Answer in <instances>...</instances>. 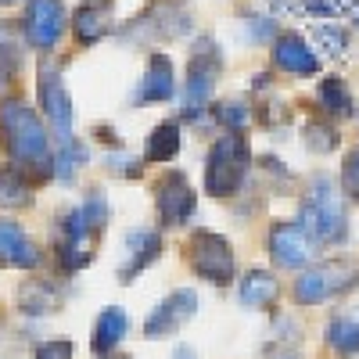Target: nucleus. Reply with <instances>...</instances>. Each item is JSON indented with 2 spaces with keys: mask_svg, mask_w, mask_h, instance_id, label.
Instances as JSON below:
<instances>
[{
  "mask_svg": "<svg viewBox=\"0 0 359 359\" xmlns=\"http://www.w3.org/2000/svg\"><path fill=\"white\" fill-rule=\"evenodd\" d=\"M72 341L69 338H50L36 345V359H72Z\"/></svg>",
  "mask_w": 359,
  "mask_h": 359,
  "instance_id": "obj_34",
  "label": "nucleus"
},
{
  "mask_svg": "<svg viewBox=\"0 0 359 359\" xmlns=\"http://www.w3.org/2000/svg\"><path fill=\"white\" fill-rule=\"evenodd\" d=\"M338 144H341V137H338V126H334V118H309L306 123V147L313 155H331V151H338Z\"/></svg>",
  "mask_w": 359,
  "mask_h": 359,
  "instance_id": "obj_27",
  "label": "nucleus"
},
{
  "mask_svg": "<svg viewBox=\"0 0 359 359\" xmlns=\"http://www.w3.org/2000/svg\"><path fill=\"white\" fill-rule=\"evenodd\" d=\"M212 115H216V123L226 126L230 133H241V130L252 123V108H248L245 101H223V104L212 108Z\"/></svg>",
  "mask_w": 359,
  "mask_h": 359,
  "instance_id": "obj_30",
  "label": "nucleus"
},
{
  "mask_svg": "<svg viewBox=\"0 0 359 359\" xmlns=\"http://www.w3.org/2000/svg\"><path fill=\"white\" fill-rule=\"evenodd\" d=\"M194 313H198V294L191 287H180L165 302H158V309H151V316L144 323V338H169L180 327H187Z\"/></svg>",
  "mask_w": 359,
  "mask_h": 359,
  "instance_id": "obj_13",
  "label": "nucleus"
},
{
  "mask_svg": "<svg viewBox=\"0 0 359 359\" xmlns=\"http://www.w3.org/2000/svg\"><path fill=\"white\" fill-rule=\"evenodd\" d=\"M43 262V252L29 241L22 223L0 216V269H36Z\"/></svg>",
  "mask_w": 359,
  "mask_h": 359,
  "instance_id": "obj_14",
  "label": "nucleus"
},
{
  "mask_svg": "<svg viewBox=\"0 0 359 359\" xmlns=\"http://www.w3.org/2000/svg\"><path fill=\"white\" fill-rule=\"evenodd\" d=\"M194 29V15L184 0H151L140 15H133L118 36L126 43H172V40H184L191 36Z\"/></svg>",
  "mask_w": 359,
  "mask_h": 359,
  "instance_id": "obj_3",
  "label": "nucleus"
},
{
  "mask_svg": "<svg viewBox=\"0 0 359 359\" xmlns=\"http://www.w3.org/2000/svg\"><path fill=\"white\" fill-rule=\"evenodd\" d=\"M172 94H176V76H172L169 54L151 50V54H147V65H144L140 90H137V104H162Z\"/></svg>",
  "mask_w": 359,
  "mask_h": 359,
  "instance_id": "obj_17",
  "label": "nucleus"
},
{
  "mask_svg": "<svg viewBox=\"0 0 359 359\" xmlns=\"http://www.w3.org/2000/svg\"><path fill=\"white\" fill-rule=\"evenodd\" d=\"M187 262L208 284H230L233 280V248L216 230H194L187 241Z\"/></svg>",
  "mask_w": 359,
  "mask_h": 359,
  "instance_id": "obj_8",
  "label": "nucleus"
},
{
  "mask_svg": "<svg viewBox=\"0 0 359 359\" xmlns=\"http://www.w3.org/2000/svg\"><path fill=\"white\" fill-rule=\"evenodd\" d=\"M327 348L338 355H359V313H341L327 323Z\"/></svg>",
  "mask_w": 359,
  "mask_h": 359,
  "instance_id": "obj_22",
  "label": "nucleus"
},
{
  "mask_svg": "<svg viewBox=\"0 0 359 359\" xmlns=\"http://www.w3.org/2000/svg\"><path fill=\"white\" fill-rule=\"evenodd\" d=\"M86 147L79 140H69V144H57L54 147V176L57 180H72V172L86 162Z\"/></svg>",
  "mask_w": 359,
  "mask_h": 359,
  "instance_id": "obj_29",
  "label": "nucleus"
},
{
  "mask_svg": "<svg viewBox=\"0 0 359 359\" xmlns=\"http://www.w3.org/2000/svg\"><path fill=\"white\" fill-rule=\"evenodd\" d=\"M33 180H29L18 165L0 169V208H22L33 201Z\"/></svg>",
  "mask_w": 359,
  "mask_h": 359,
  "instance_id": "obj_24",
  "label": "nucleus"
},
{
  "mask_svg": "<svg viewBox=\"0 0 359 359\" xmlns=\"http://www.w3.org/2000/svg\"><path fill=\"white\" fill-rule=\"evenodd\" d=\"M302 226L316 237L320 245H338L348 233V219H345V205L338 194V184L331 176H313L309 180V194L302 201Z\"/></svg>",
  "mask_w": 359,
  "mask_h": 359,
  "instance_id": "obj_5",
  "label": "nucleus"
},
{
  "mask_svg": "<svg viewBox=\"0 0 359 359\" xmlns=\"http://www.w3.org/2000/svg\"><path fill=\"white\" fill-rule=\"evenodd\" d=\"M252 165V147L241 133H226L208 147L205 158V191L212 198H233L245 187Z\"/></svg>",
  "mask_w": 359,
  "mask_h": 359,
  "instance_id": "obj_4",
  "label": "nucleus"
},
{
  "mask_svg": "<svg viewBox=\"0 0 359 359\" xmlns=\"http://www.w3.org/2000/svg\"><path fill=\"white\" fill-rule=\"evenodd\" d=\"M111 219V205L101 191H90L76 208L57 216V241H54V259L62 273H79V269L94 259V241L101 226Z\"/></svg>",
  "mask_w": 359,
  "mask_h": 359,
  "instance_id": "obj_2",
  "label": "nucleus"
},
{
  "mask_svg": "<svg viewBox=\"0 0 359 359\" xmlns=\"http://www.w3.org/2000/svg\"><path fill=\"white\" fill-rule=\"evenodd\" d=\"M309 33H313L316 50L331 54V57H348V50H352V36H348V29H345V25H338V22H316Z\"/></svg>",
  "mask_w": 359,
  "mask_h": 359,
  "instance_id": "obj_25",
  "label": "nucleus"
},
{
  "mask_svg": "<svg viewBox=\"0 0 359 359\" xmlns=\"http://www.w3.org/2000/svg\"><path fill=\"white\" fill-rule=\"evenodd\" d=\"M0 4H15V0H0Z\"/></svg>",
  "mask_w": 359,
  "mask_h": 359,
  "instance_id": "obj_38",
  "label": "nucleus"
},
{
  "mask_svg": "<svg viewBox=\"0 0 359 359\" xmlns=\"http://www.w3.org/2000/svg\"><path fill=\"white\" fill-rule=\"evenodd\" d=\"M94 359H130V355H115V352H101V355H94Z\"/></svg>",
  "mask_w": 359,
  "mask_h": 359,
  "instance_id": "obj_37",
  "label": "nucleus"
},
{
  "mask_svg": "<svg viewBox=\"0 0 359 359\" xmlns=\"http://www.w3.org/2000/svg\"><path fill=\"white\" fill-rule=\"evenodd\" d=\"M162 252V237L155 230H147V226H137L126 233V241H123V266H118V280L130 284L137 273H144L147 266H151Z\"/></svg>",
  "mask_w": 359,
  "mask_h": 359,
  "instance_id": "obj_16",
  "label": "nucleus"
},
{
  "mask_svg": "<svg viewBox=\"0 0 359 359\" xmlns=\"http://www.w3.org/2000/svg\"><path fill=\"white\" fill-rule=\"evenodd\" d=\"M72 33L83 47H94L111 33V0H86L72 15Z\"/></svg>",
  "mask_w": 359,
  "mask_h": 359,
  "instance_id": "obj_18",
  "label": "nucleus"
},
{
  "mask_svg": "<svg viewBox=\"0 0 359 359\" xmlns=\"http://www.w3.org/2000/svg\"><path fill=\"white\" fill-rule=\"evenodd\" d=\"M22 69V43L8 22H0V90H8Z\"/></svg>",
  "mask_w": 359,
  "mask_h": 359,
  "instance_id": "obj_26",
  "label": "nucleus"
},
{
  "mask_svg": "<svg viewBox=\"0 0 359 359\" xmlns=\"http://www.w3.org/2000/svg\"><path fill=\"white\" fill-rule=\"evenodd\" d=\"M172 359H198V355H194V352H191V348H187V345H180V348H176V355H172Z\"/></svg>",
  "mask_w": 359,
  "mask_h": 359,
  "instance_id": "obj_36",
  "label": "nucleus"
},
{
  "mask_svg": "<svg viewBox=\"0 0 359 359\" xmlns=\"http://www.w3.org/2000/svg\"><path fill=\"white\" fill-rule=\"evenodd\" d=\"M341 191L352 201H359V147H355V151H348L345 162H341Z\"/></svg>",
  "mask_w": 359,
  "mask_h": 359,
  "instance_id": "obj_33",
  "label": "nucleus"
},
{
  "mask_svg": "<svg viewBox=\"0 0 359 359\" xmlns=\"http://www.w3.org/2000/svg\"><path fill=\"white\" fill-rule=\"evenodd\" d=\"M273 65L287 76H316L320 57H316V47H309L302 33H280L273 36Z\"/></svg>",
  "mask_w": 359,
  "mask_h": 359,
  "instance_id": "obj_15",
  "label": "nucleus"
},
{
  "mask_svg": "<svg viewBox=\"0 0 359 359\" xmlns=\"http://www.w3.org/2000/svg\"><path fill=\"white\" fill-rule=\"evenodd\" d=\"M0 144H4L11 165H18L33 184H43V180L54 176L47 118L15 94L0 97Z\"/></svg>",
  "mask_w": 359,
  "mask_h": 359,
  "instance_id": "obj_1",
  "label": "nucleus"
},
{
  "mask_svg": "<svg viewBox=\"0 0 359 359\" xmlns=\"http://www.w3.org/2000/svg\"><path fill=\"white\" fill-rule=\"evenodd\" d=\"M36 97H40V108H43V118H47V130L54 137V147L76 140V133H72V97H69V86L62 79V65L40 62Z\"/></svg>",
  "mask_w": 359,
  "mask_h": 359,
  "instance_id": "obj_7",
  "label": "nucleus"
},
{
  "mask_svg": "<svg viewBox=\"0 0 359 359\" xmlns=\"http://www.w3.org/2000/svg\"><path fill=\"white\" fill-rule=\"evenodd\" d=\"M223 72V50L212 36H198L187 62V90H184V118H198L212 101L216 79Z\"/></svg>",
  "mask_w": 359,
  "mask_h": 359,
  "instance_id": "obj_6",
  "label": "nucleus"
},
{
  "mask_svg": "<svg viewBox=\"0 0 359 359\" xmlns=\"http://www.w3.org/2000/svg\"><path fill=\"white\" fill-rule=\"evenodd\" d=\"M104 165L115 176H126V180H133V176L144 172V158H133L130 151H123V147H111V155H104Z\"/></svg>",
  "mask_w": 359,
  "mask_h": 359,
  "instance_id": "obj_32",
  "label": "nucleus"
},
{
  "mask_svg": "<svg viewBox=\"0 0 359 359\" xmlns=\"http://www.w3.org/2000/svg\"><path fill=\"white\" fill-rule=\"evenodd\" d=\"M54 306H57V298H54V291L47 284H29L22 291V309L25 313H50Z\"/></svg>",
  "mask_w": 359,
  "mask_h": 359,
  "instance_id": "obj_31",
  "label": "nucleus"
},
{
  "mask_svg": "<svg viewBox=\"0 0 359 359\" xmlns=\"http://www.w3.org/2000/svg\"><path fill=\"white\" fill-rule=\"evenodd\" d=\"M262 359H302V352H298V348H287V341H284V338H277L273 345L266 348V355H262Z\"/></svg>",
  "mask_w": 359,
  "mask_h": 359,
  "instance_id": "obj_35",
  "label": "nucleus"
},
{
  "mask_svg": "<svg viewBox=\"0 0 359 359\" xmlns=\"http://www.w3.org/2000/svg\"><path fill=\"white\" fill-rule=\"evenodd\" d=\"M313 245L316 237L302 226V219H287V223H273L266 237L269 259H273L280 269H302L313 259Z\"/></svg>",
  "mask_w": 359,
  "mask_h": 359,
  "instance_id": "obj_11",
  "label": "nucleus"
},
{
  "mask_svg": "<svg viewBox=\"0 0 359 359\" xmlns=\"http://www.w3.org/2000/svg\"><path fill=\"white\" fill-rule=\"evenodd\" d=\"M126 331H130V316H126V309L108 306V309L97 316V323H94V338H90V348H94V355H101V352H115L118 341L126 338Z\"/></svg>",
  "mask_w": 359,
  "mask_h": 359,
  "instance_id": "obj_19",
  "label": "nucleus"
},
{
  "mask_svg": "<svg viewBox=\"0 0 359 359\" xmlns=\"http://www.w3.org/2000/svg\"><path fill=\"white\" fill-rule=\"evenodd\" d=\"M280 284L273 273H266V269H248L245 280H241V302L252 306V309H266V306H273V298H277Z\"/></svg>",
  "mask_w": 359,
  "mask_h": 359,
  "instance_id": "obj_23",
  "label": "nucleus"
},
{
  "mask_svg": "<svg viewBox=\"0 0 359 359\" xmlns=\"http://www.w3.org/2000/svg\"><path fill=\"white\" fill-rule=\"evenodd\" d=\"M180 155V123L176 118H165L158 123L151 133H147V144H144V162L151 165H165Z\"/></svg>",
  "mask_w": 359,
  "mask_h": 359,
  "instance_id": "obj_21",
  "label": "nucleus"
},
{
  "mask_svg": "<svg viewBox=\"0 0 359 359\" xmlns=\"http://www.w3.org/2000/svg\"><path fill=\"white\" fill-rule=\"evenodd\" d=\"M359 0H294V15L302 18H341V15H355Z\"/></svg>",
  "mask_w": 359,
  "mask_h": 359,
  "instance_id": "obj_28",
  "label": "nucleus"
},
{
  "mask_svg": "<svg viewBox=\"0 0 359 359\" xmlns=\"http://www.w3.org/2000/svg\"><path fill=\"white\" fill-rule=\"evenodd\" d=\"M316 104H320V111H323L327 118H338V123L355 111V101H352V94H348V86H345V79H338V76H323V79H320V86H316Z\"/></svg>",
  "mask_w": 359,
  "mask_h": 359,
  "instance_id": "obj_20",
  "label": "nucleus"
},
{
  "mask_svg": "<svg viewBox=\"0 0 359 359\" xmlns=\"http://www.w3.org/2000/svg\"><path fill=\"white\" fill-rule=\"evenodd\" d=\"M69 11L62 0H29L22 15V36L33 50H54L65 36Z\"/></svg>",
  "mask_w": 359,
  "mask_h": 359,
  "instance_id": "obj_9",
  "label": "nucleus"
},
{
  "mask_svg": "<svg viewBox=\"0 0 359 359\" xmlns=\"http://www.w3.org/2000/svg\"><path fill=\"white\" fill-rule=\"evenodd\" d=\"M352 273H348V266L341 262H316L309 269H302L291 287L294 294V302L298 306H323V302H331L334 294H341L348 287Z\"/></svg>",
  "mask_w": 359,
  "mask_h": 359,
  "instance_id": "obj_10",
  "label": "nucleus"
},
{
  "mask_svg": "<svg viewBox=\"0 0 359 359\" xmlns=\"http://www.w3.org/2000/svg\"><path fill=\"white\" fill-rule=\"evenodd\" d=\"M194 187H191V180L180 172V169H169L158 176V184H155V208H158V219L165 226H184L191 223L194 216Z\"/></svg>",
  "mask_w": 359,
  "mask_h": 359,
  "instance_id": "obj_12",
  "label": "nucleus"
}]
</instances>
